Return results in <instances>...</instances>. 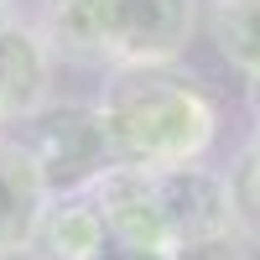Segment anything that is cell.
Listing matches in <instances>:
<instances>
[{
    "label": "cell",
    "instance_id": "9",
    "mask_svg": "<svg viewBox=\"0 0 260 260\" xmlns=\"http://www.w3.org/2000/svg\"><path fill=\"white\" fill-rule=\"evenodd\" d=\"M37 250H42V260H99L110 250V229H104L94 192L52 198L47 219H42V234H37Z\"/></svg>",
    "mask_w": 260,
    "mask_h": 260
},
{
    "label": "cell",
    "instance_id": "1",
    "mask_svg": "<svg viewBox=\"0 0 260 260\" xmlns=\"http://www.w3.org/2000/svg\"><path fill=\"white\" fill-rule=\"evenodd\" d=\"M94 110L115 167H187L203 161L208 146L219 141V104L192 78L167 68H110V83Z\"/></svg>",
    "mask_w": 260,
    "mask_h": 260
},
{
    "label": "cell",
    "instance_id": "4",
    "mask_svg": "<svg viewBox=\"0 0 260 260\" xmlns=\"http://www.w3.org/2000/svg\"><path fill=\"white\" fill-rule=\"evenodd\" d=\"M198 26L192 0H110V68H167Z\"/></svg>",
    "mask_w": 260,
    "mask_h": 260
},
{
    "label": "cell",
    "instance_id": "5",
    "mask_svg": "<svg viewBox=\"0 0 260 260\" xmlns=\"http://www.w3.org/2000/svg\"><path fill=\"white\" fill-rule=\"evenodd\" d=\"M94 203L104 213V229H110V245L125 250H146V255H172L161 208H156V182L141 167H110L94 187Z\"/></svg>",
    "mask_w": 260,
    "mask_h": 260
},
{
    "label": "cell",
    "instance_id": "14",
    "mask_svg": "<svg viewBox=\"0 0 260 260\" xmlns=\"http://www.w3.org/2000/svg\"><path fill=\"white\" fill-rule=\"evenodd\" d=\"M245 104H250V115H255V125H260V78L245 83Z\"/></svg>",
    "mask_w": 260,
    "mask_h": 260
},
{
    "label": "cell",
    "instance_id": "11",
    "mask_svg": "<svg viewBox=\"0 0 260 260\" xmlns=\"http://www.w3.org/2000/svg\"><path fill=\"white\" fill-rule=\"evenodd\" d=\"M229 192H234V229L260 250V125L229 167Z\"/></svg>",
    "mask_w": 260,
    "mask_h": 260
},
{
    "label": "cell",
    "instance_id": "3",
    "mask_svg": "<svg viewBox=\"0 0 260 260\" xmlns=\"http://www.w3.org/2000/svg\"><path fill=\"white\" fill-rule=\"evenodd\" d=\"M151 182H156V208H161V224H167L172 250L219 240V234H234L229 172L203 167V161H187V167L151 172Z\"/></svg>",
    "mask_w": 260,
    "mask_h": 260
},
{
    "label": "cell",
    "instance_id": "10",
    "mask_svg": "<svg viewBox=\"0 0 260 260\" xmlns=\"http://www.w3.org/2000/svg\"><path fill=\"white\" fill-rule=\"evenodd\" d=\"M213 47L245 83L260 78V0H213Z\"/></svg>",
    "mask_w": 260,
    "mask_h": 260
},
{
    "label": "cell",
    "instance_id": "16",
    "mask_svg": "<svg viewBox=\"0 0 260 260\" xmlns=\"http://www.w3.org/2000/svg\"><path fill=\"white\" fill-rule=\"evenodd\" d=\"M0 125H11V110H6V99H0Z\"/></svg>",
    "mask_w": 260,
    "mask_h": 260
},
{
    "label": "cell",
    "instance_id": "15",
    "mask_svg": "<svg viewBox=\"0 0 260 260\" xmlns=\"http://www.w3.org/2000/svg\"><path fill=\"white\" fill-rule=\"evenodd\" d=\"M6 26H16V11H11V0H0V31Z\"/></svg>",
    "mask_w": 260,
    "mask_h": 260
},
{
    "label": "cell",
    "instance_id": "2",
    "mask_svg": "<svg viewBox=\"0 0 260 260\" xmlns=\"http://www.w3.org/2000/svg\"><path fill=\"white\" fill-rule=\"evenodd\" d=\"M31 130L26 141L31 161L42 172L52 198H83L94 192L99 177L115 167L110 156V141H104V125H99V110H83V104H47L42 115L26 120Z\"/></svg>",
    "mask_w": 260,
    "mask_h": 260
},
{
    "label": "cell",
    "instance_id": "12",
    "mask_svg": "<svg viewBox=\"0 0 260 260\" xmlns=\"http://www.w3.org/2000/svg\"><path fill=\"white\" fill-rule=\"evenodd\" d=\"M172 260H255V245L245 240L240 229H234V234H219V240H203V245H182V250H172Z\"/></svg>",
    "mask_w": 260,
    "mask_h": 260
},
{
    "label": "cell",
    "instance_id": "6",
    "mask_svg": "<svg viewBox=\"0 0 260 260\" xmlns=\"http://www.w3.org/2000/svg\"><path fill=\"white\" fill-rule=\"evenodd\" d=\"M47 208H52V192L42 182L26 141L0 136V260H21L37 250Z\"/></svg>",
    "mask_w": 260,
    "mask_h": 260
},
{
    "label": "cell",
    "instance_id": "7",
    "mask_svg": "<svg viewBox=\"0 0 260 260\" xmlns=\"http://www.w3.org/2000/svg\"><path fill=\"white\" fill-rule=\"evenodd\" d=\"M52 52L37 37V26H6L0 31V99H6L11 120H31L47 110L52 94Z\"/></svg>",
    "mask_w": 260,
    "mask_h": 260
},
{
    "label": "cell",
    "instance_id": "13",
    "mask_svg": "<svg viewBox=\"0 0 260 260\" xmlns=\"http://www.w3.org/2000/svg\"><path fill=\"white\" fill-rule=\"evenodd\" d=\"M99 260H172V255H146V250H125V245H110Z\"/></svg>",
    "mask_w": 260,
    "mask_h": 260
},
{
    "label": "cell",
    "instance_id": "8",
    "mask_svg": "<svg viewBox=\"0 0 260 260\" xmlns=\"http://www.w3.org/2000/svg\"><path fill=\"white\" fill-rule=\"evenodd\" d=\"M37 37L52 57L110 62V0H42Z\"/></svg>",
    "mask_w": 260,
    "mask_h": 260
}]
</instances>
